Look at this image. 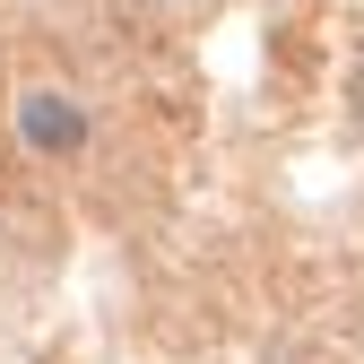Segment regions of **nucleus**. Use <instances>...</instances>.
I'll return each mask as SVG.
<instances>
[{
    "label": "nucleus",
    "mask_w": 364,
    "mask_h": 364,
    "mask_svg": "<svg viewBox=\"0 0 364 364\" xmlns=\"http://www.w3.org/2000/svg\"><path fill=\"white\" fill-rule=\"evenodd\" d=\"M9 122H18V148H26V156H53V165H61V156L87 148V105L61 96V87H35V96H18Z\"/></svg>",
    "instance_id": "1"
},
{
    "label": "nucleus",
    "mask_w": 364,
    "mask_h": 364,
    "mask_svg": "<svg viewBox=\"0 0 364 364\" xmlns=\"http://www.w3.org/2000/svg\"><path fill=\"white\" fill-rule=\"evenodd\" d=\"M347 96H355V122H364V61H355V78H347Z\"/></svg>",
    "instance_id": "2"
}]
</instances>
